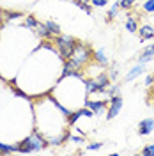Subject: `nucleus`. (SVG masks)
<instances>
[{"label":"nucleus","instance_id":"nucleus-1","mask_svg":"<svg viewBox=\"0 0 154 156\" xmlns=\"http://www.w3.org/2000/svg\"><path fill=\"white\" fill-rule=\"evenodd\" d=\"M92 50L89 44L85 43H76V46H75V51H73V55L69 57V60H66V64H64V71H62V75L64 76H68V75H80V69L87 66L89 64V60L92 58Z\"/></svg>","mask_w":154,"mask_h":156},{"label":"nucleus","instance_id":"nucleus-2","mask_svg":"<svg viewBox=\"0 0 154 156\" xmlns=\"http://www.w3.org/2000/svg\"><path fill=\"white\" fill-rule=\"evenodd\" d=\"M46 146H48V140L36 129L32 135H29L27 138H23V140L19 142L18 149H19L21 154H27V153H37V151H43Z\"/></svg>","mask_w":154,"mask_h":156},{"label":"nucleus","instance_id":"nucleus-3","mask_svg":"<svg viewBox=\"0 0 154 156\" xmlns=\"http://www.w3.org/2000/svg\"><path fill=\"white\" fill-rule=\"evenodd\" d=\"M76 43H78V41L73 37V36H68V34H58V36H57V39H55V44H57L58 55H60V58H62L64 62H66V60H69V57L73 55Z\"/></svg>","mask_w":154,"mask_h":156},{"label":"nucleus","instance_id":"nucleus-4","mask_svg":"<svg viewBox=\"0 0 154 156\" xmlns=\"http://www.w3.org/2000/svg\"><path fill=\"white\" fill-rule=\"evenodd\" d=\"M121 108H122V98H121V94L110 98V105H108V110H106V119L108 121L115 119L119 115V112H121Z\"/></svg>","mask_w":154,"mask_h":156},{"label":"nucleus","instance_id":"nucleus-5","mask_svg":"<svg viewBox=\"0 0 154 156\" xmlns=\"http://www.w3.org/2000/svg\"><path fill=\"white\" fill-rule=\"evenodd\" d=\"M85 107L90 108L94 112V115H101L106 110V101H101V99H97V101H85Z\"/></svg>","mask_w":154,"mask_h":156},{"label":"nucleus","instance_id":"nucleus-6","mask_svg":"<svg viewBox=\"0 0 154 156\" xmlns=\"http://www.w3.org/2000/svg\"><path fill=\"white\" fill-rule=\"evenodd\" d=\"M154 129V119H142L138 124V133L140 135H149Z\"/></svg>","mask_w":154,"mask_h":156},{"label":"nucleus","instance_id":"nucleus-7","mask_svg":"<svg viewBox=\"0 0 154 156\" xmlns=\"http://www.w3.org/2000/svg\"><path fill=\"white\" fill-rule=\"evenodd\" d=\"M154 58V44H151V46H147V48L138 55V58H136V62H140V64H145V62H149V60H152Z\"/></svg>","mask_w":154,"mask_h":156},{"label":"nucleus","instance_id":"nucleus-8","mask_svg":"<svg viewBox=\"0 0 154 156\" xmlns=\"http://www.w3.org/2000/svg\"><path fill=\"white\" fill-rule=\"evenodd\" d=\"M142 73H144V64H140V62H138L135 68H133L129 73H128V75H126V82H133V80H135V78H138Z\"/></svg>","mask_w":154,"mask_h":156},{"label":"nucleus","instance_id":"nucleus-9","mask_svg":"<svg viewBox=\"0 0 154 156\" xmlns=\"http://www.w3.org/2000/svg\"><path fill=\"white\" fill-rule=\"evenodd\" d=\"M126 30L128 32H138V23H136V18L133 14H126Z\"/></svg>","mask_w":154,"mask_h":156},{"label":"nucleus","instance_id":"nucleus-10","mask_svg":"<svg viewBox=\"0 0 154 156\" xmlns=\"http://www.w3.org/2000/svg\"><path fill=\"white\" fill-rule=\"evenodd\" d=\"M138 34H140V39H142V41H145V39H152L154 37V29L149 27V25H144V27L138 29Z\"/></svg>","mask_w":154,"mask_h":156},{"label":"nucleus","instance_id":"nucleus-11","mask_svg":"<svg viewBox=\"0 0 154 156\" xmlns=\"http://www.w3.org/2000/svg\"><path fill=\"white\" fill-rule=\"evenodd\" d=\"M34 32H36L41 39H51V37H53V36L50 34V30L46 29V25H44V23H39L37 27L34 29Z\"/></svg>","mask_w":154,"mask_h":156},{"label":"nucleus","instance_id":"nucleus-12","mask_svg":"<svg viewBox=\"0 0 154 156\" xmlns=\"http://www.w3.org/2000/svg\"><path fill=\"white\" fill-rule=\"evenodd\" d=\"M83 85H85V94H92V92H101L97 87L96 80L90 78V80H83Z\"/></svg>","mask_w":154,"mask_h":156},{"label":"nucleus","instance_id":"nucleus-13","mask_svg":"<svg viewBox=\"0 0 154 156\" xmlns=\"http://www.w3.org/2000/svg\"><path fill=\"white\" fill-rule=\"evenodd\" d=\"M44 25H46V29L50 30V34H51V36H58V34H60V27H58V23L48 20V21H44Z\"/></svg>","mask_w":154,"mask_h":156},{"label":"nucleus","instance_id":"nucleus-14","mask_svg":"<svg viewBox=\"0 0 154 156\" xmlns=\"http://www.w3.org/2000/svg\"><path fill=\"white\" fill-rule=\"evenodd\" d=\"M94 58H96L101 66H106V64H108V57H106L105 50H96V51H94Z\"/></svg>","mask_w":154,"mask_h":156},{"label":"nucleus","instance_id":"nucleus-15","mask_svg":"<svg viewBox=\"0 0 154 156\" xmlns=\"http://www.w3.org/2000/svg\"><path fill=\"white\" fill-rule=\"evenodd\" d=\"M75 4H76L80 9H83L87 12V14H90L92 12V9H90V0H73Z\"/></svg>","mask_w":154,"mask_h":156},{"label":"nucleus","instance_id":"nucleus-16","mask_svg":"<svg viewBox=\"0 0 154 156\" xmlns=\"http://www.w3.org/2000/svg\"><path fill=\"white\" fill-rule=\"evenodd\" d=\"M23 23H25V27H27V29H30V30H34V29L39 25V21L34 18V16H25Z\"/></svg>","mask_w":154,"mask_h":156},{"label":"nucleus","instance_id":"nucleus-17","mask_svg":"<svg viewBox=\"0 0 154 156\" xmlns=\"http://www.w3.org/2000/svg\"><path fill=\"white\" fill-rule=\"evenodd\" d=\"M119 7H121V5H119V2H115V4L112 5V9L108 11V14H106V16H108V21H110V20H114L117 16V11H119Z\"/></svg>","mask_w":154,"mask_h":156},{"label":"nucleus","instance_id":"nucleus-18","mask_svg":"<svg viewBox=\"0 0 154 156\" xmlns=\"http://www.w3.org/2000/svg\"><path fill=\"white\" fill-rule=\"evenodd\" d=\"M136 2H138V0H121V2H119V5H121L122 9H129V7H133V5H135Z\"/></svg>","mask_w":154,"mask_h":156},{"label":"nucleus","instance_id":"nucleus-19","mask_svg":"<svg viewBox=\"0 0 154 156\" xmlns=\"http://www.w3.org/2000/svg\"><path fill=\"white\" fill-rule=\"evenodd\" d=\"M142 7H144L145 12H154V0H145Z\"/></svg>","mask_w":154,"mask_h":156},{"label":"nucleus","instance_id":"nucleus-20","mask_svg":"<svg viewBox=\"0 0 154 156\" xmlns=\"http://www.w3.org/2000/svg\"><path fill=\"white\" fill-rule=\"evenodd\" d=\"M142 154L144 156H154V144H149L142 149Z\"/></svg>","mask_w":154,"mask_h":156},{"label":"nucleus","instance_id":"nucleus-21","mask_svg":"<svg viewBox=\"0 0 154 156\" xmlns=\"http://www.w3.org/2000/svg\"><path fill=\"white\" fill-rule=\"evenodd\" d=\"M105 92H106V94H108V98L119 96V87H117V85H112V87H110V89H106Z\"/></svg>","mask_w":154,"mask_h":156},{"label":"nucleus","instance_id":"nucleus-22","mask_svg":"<svg viewBox=\"0 0 154 156\" xmlns=\"http://www.w3.org/2000/svg\"><path fill=\"white\" fill-rule=\"evenodd\" d=\"M106 2H108V0H90V4H92L94 7H105Z\"/></svg>","mask_w":154,"mask_h":156},{"label":"nucleus","instance_id":"nucleus-23","mask_svg":"<svg viewBox=\"0 0 154 156\" xmlns=\"http://www.w3.org/2000/svg\"><path fill=\"white\" fill-rule=\"evenodd\" d=\"M87 149H89V151H96V149H101V144H99V142L89 144V146H87Z\"/></svg>","mask_w":154,"mask_h":156},{"label":"nucleus","instance_id":"nucleus-24","mask_svg":"<svg viewBox=\"0 0 154 156\" xmlns=\"http://www.w3.org/2000/svg\"><path fill=\"white\" fill-rule=\"evenodd\" d=\"M152 83H154V76H147L145 78V85H147V87H151Z\"/></svg>","mask_w":154,"mask_h":156},{"label":"nucleus","instance_id":"nucleus-25","mask_svg":"<svg viewBox=\"0 0 154 156\" xmlns=\"http://www.w3.org/2000/svg\"><path fill=\"white\" fill-rule=\"evenodd\" d=\"M4 21H5V11H4V9H0V25H2Z\"/></svg>","mask_w":154,"mask_h":156}]
</instances>
